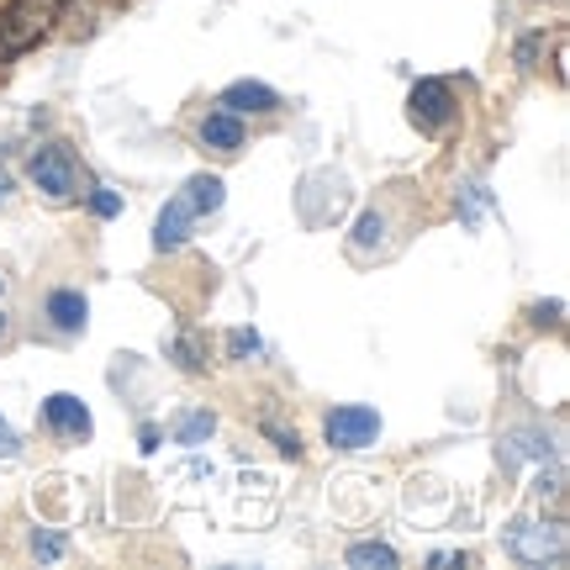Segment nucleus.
Here are the masks:
<instances>
[{"label":"nucleus","instance_id":"f257e3e1","mask_svg":"<svg viewBox=\"0 0 570 570\" xmlns=\"http://www.w3.org/2000/svg\"><path fill=\"white\" fill-rule=\"evenodd\" d=\"M217 206H223V180H217V175H190V180L180 185V196L159 212V223H154V248H159V254L180 248L185 238H190L196 217L217 212Z\"/></svg>","mask_w":570,"mask_h":570},{"label":"nucleus","instance_id":"f03ea898","mask_svg":"<svg viewBox=\"0 0 570 570\" xmlns=\"http://www.w3.org/2000/svg\"><path fill=\"white\" fill-rule=\"evenodd\" d=\"M27 175L48 202H75L80 196V154L69 142H42L27 159Z\"/></svg>","mask_w":570,"mask_h":570},{"label":"nucleus","instance_id":"7ed1b4c3","mask_svg":"<svg viewBox=\"0 0 570 570\" xmlns=\"http://www.w3.org/2000/svg\"><path fill=\"white\" fill-rule=\"evenodd\" d=\"M53 11H59V0H11V11L0 17V59L21 53L27 42H38L48 32Z\"/></svg>","mask_w":570,"mask_h":570},{"label":"nucleus","instance_id":"20e7f679","mask_svg":"<svg viewBox=\"0 0 570 570\" xmlns=\"http://www.w3.org/2000/svg\"><path fill=\"white\" fill-rule=\"evenodd\" d=\"M323 433L333 449H370L375 439H381V417H375V407H333L323 417Z\"/></svg>","mask_w":570,"mask_h":570},{"label":"nucleus","instance_id":"39448f33","mask_svg":"<svg viewBox=\"0 0 570 570\" xmlns=\"http://www.w3.org/2000/svg\"><path fill=\"white\" fill-rule=\"evenodd\" d=\"M407 106H412V122L423 127V132H444L460 117V101H454V85L449 80H417Z\"/></svg>","mask_w":570,"mask_h":570},{"label":"nucleus","instance_id":"423d86ee","mask_svg":"<svg viewBox=\"0 0 570 570\" xmlns=\"http://www.w3.org/2000/svg\"><path fill=\"white\" fill-rule=\"evenodd\" d=\"M508 554L512 560H529V566L560 560V554H566V529H560V523H512Z\"/></svg>","mask_w":570,"mask_h":570},{"label":"nucleus","instance_id":"0eeeda50","mask_svg":"<svg viewBox=\"0 0 570 570\" xmlns=\"http://www.w3.org/2000/svg\"><path fill=\"white\" fill-rule=\"evenodd\" d=\"M42 423L53 428L59 439H90V407H85L80 396H69V391H53L42 402Z\"/></svg>","mask_w":570,"mask_h":570},{"label":"nucleus","instance_id":"6e6552de","mask_svg":"<svg viewBox=\"0 0 570 570\" xmlns=\"http://www.w3.org/2000/svg\"><path fill=\"white\" fill-rule=\"evenodd\" d=\"M223 106L233 111V117H244V111L265 117V111H275V106H281V96H275L269 85H259V80H238V85H227V90H223Z\"/></svg>","mask_w":570,"mask_h":570},{"label":"nucleus","instance_id":"1a4fd4ad","mask_svg":"<svg viewBox=\"0 0 570 570\" xmlns=\"http://www.w3.org/2000/svg\"><path fill=\"white\" fill-rule=\"evenodd\" d=\"M202 142H206V148H217V154H238V148H244V122H238L227 106H223V111H206Z\"/></svg>","mask_w":570,"mask_h":570},{"label":"nucleus","instance_id":"9d476101","mask_svg":"<svg viewBox=\"0 0 570 570\" xmlns=\"http://www.w3.org/2000/svg\"><path fill=\"white\" fill-rule=\"evenodd\" d=\"M554 444L544 428H512L508 444H502V465H518V460H550Z\"/></svg>","mask_w":570,"mask_h":570},{"label":"nucleus","instance_id":"9b49d317","mask_svg":"<svg viewBox=\"0 0 570 570\" xmlns=\"http://www.w3.org/2000/svg\"><path fill=\"white\" fill-rule=\"evenodd\" d=\"M85 312L90 306H85L80 291H53L48 296V323L59 327V333H85Z\"/></svg>","mask_w":570,"mask_h":570},{"label":"nucleus","instance_id":"f8f14e48","mask_svg":"<svg viewBox=\"0 0 570 570\" xmlns=\"http://www.w3.org/2000/svg\"><path fill=\"white\" fill-rule=\"evenodd\" d=\"M348 248H354V259L386 254V248H391V238H386V217H381V212H365V217L354 223V238H348Z\"/></svg>","mask_w":570,"mask_h":570},{"label":"nucleus","instance_id":"ddd939ff","mask_svg":"<svg viewBox=\"0 0 570 570\" xmlns=\"http://www.w3.org/2000/svg\"><path fill=\"white\" fill-rule=\"evenodd\" d=\"M348 566L354 570H391L396 566V550L381 544V539H365V544H354V550H348Z\"/></svg>","mask_w":570,"mask_h":570},{"label":"nucleus","instance_id":"4468645a","mask_svg":"<svg viewBox=\"0 0 570 570\" xmlns=\"http://www.w3.org/2000/svg\"><path fill=\"white\" fill-rule=\"evenodd\" d=\"M212 428H217V417H212V412H185L180 423H175V444H185V449H196V444H206V439H212Z\"/></svg>","mask_w":570,"mask_h":570},{"label":"nucleus","instance_id":"2eb2a0df","mask_svg":"<svg viewBox=\"0 0 570 570\" xmlns=\"http://www.w3.org/2000/svg\"><path fill=\"white\" fill-rule=\"evenodd\" d=\"M227 354H233V360L259 354V333H254V327H233V333H227Z\"/></svg>","mask_w":570,"mask_h":570},{"label":"nucleus","instance_id":"dca6fc26","mask_svg":"<svg viewBox=\"0 0 570 570\" xmlns=\"http://www.w3.org/2000/svg\"><path fill=\"white\" fill-rule=\"evenodd\" d=\"M487 206H491V190H487V185H465V202H460V217H465V223H475V217H481Z\"/></svg>","mask_w":570,"mask_h":570},{"label":"nucleus","instance_id":"f3484780","mask_svg":"<svg viewBox=\"0 0 570 570\" xmlns=\"http://www.w3.org/2000/svg\"><path fill=\"white\" fill-rule=\"evenodd\" d=\"M32 554H38V560H59V554H63V533L38 529V533H32Z\"/></svg>","mask_w":570,"mask_h":570},{"label":"nucleus","instance_id":"a211bd4d","mask_svg":"<svg viewBox=\"0 0 570 570\" xmlns=\"http://www.w3.org/2000/svg\"><path fill=\"white\" fill-rule=\"evenodd\" d=\"M90 212H96V217H117V212H122V196H117L111 185H96V196H90Z\"/></svg>","mask_w":570,"mask_h":570},{"label":"nucleus","instance_id":"6ab92c4d","mask_svg":"<svg viewBox=\"0 0 570 570\" xmlns=\"http://www.w3.org/2000/svg\"><path fill=\"white\" fill-rule=\"evenodd\" d=\"M175 360H180V370H190V375L206 365V360H202V344H196V338H180V344H175Z\"/></svg>","mask_w":570,"mask_h":570},{"label":"nucleus","instance_id":"aec40b11","mask_svg":"<svg viewBox=\"0 0 570 570\" xmlns=\"http://www.w3.org/2000/svg\"><path fill=\"white\" fill-rule=\"evenodd\" d=\"M539 48H544V38H523V42H518V63H523V69H533Z\"/></svg>","mask_w":570,"mask_h":570},{"label":"nucleus","instance_id":"412c9836","mask_svg":"<svg viewBox=\"0 0 570 570\" xmlns=\"http://www.w3.org/2000/svg\"><path fill=\"white\" fill-rule=\"evenodd\" d=\"M17 454V433H11V423L0 417V460H11Z\"/></svg>","mask_w":570,"mask_h":570},{"label":"nucleus","instance_id":"4be33fe9","mask_svg":"<svg viewBox=\"0 0 570 570\" xmlns=\"http://www.w3.org/2000/svg\"><path fill=\"white\" fill-rule=\"evenodd\" d=\"M533 317H539V323H550V327H560V302H550V306H539V312H533Z\"/></svg>","mask_w":570,"mask_h":570},{"label":"nucleus","instance_id":"5701e85b","mask_svg":"<svg viewBox=\"0 0 570 570\" xmlns=\"http://www.w3.org/2000/svg\"><path fill=\"white\" fill-rule=\"evenodd\" d=\"M0 202H6V175H0Z\"/></svg>","mask_w":570,"mask_h":570},{"label":"nucleus","instance_id":"b1692460","mask_svg":"<svg viewBox=\"0 0 570 570\" xmlns=\"http://www.w3.org/2000/svg\"><path fill=\"white\" fill-rule=\"evenodd\" d=\"M0 338H6V312H0Z\"/></svg>","mask_w":570,"mask_h":570}]
</instances>
